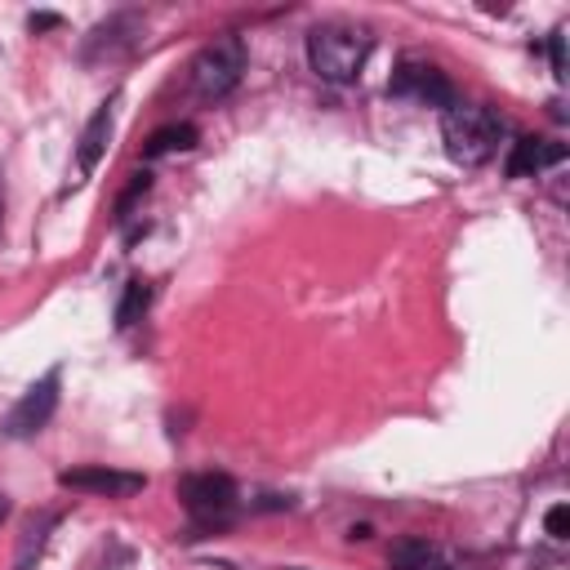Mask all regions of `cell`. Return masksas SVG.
I'll return each mask as SVG.
<instances>
[{
    "label": "cell",
    "mask_w": 570,
    "mask_h": 570,
    "mask_svg": "<svg viewBox=\"0 0 570 570\" xmlns=\"http://www.w3.org/2000/svg\"><path fill=\"white\" fill-rule=\"evenodd\" d=\"M499 138H503V120L481 107V102H450L441 111V142H445V156L463 169H476L485 165L494 151H499Z\"/></svg>",
    "instance_id": "6da1fadb"
},
{
    "label": "cell",
    "mask_w": 570,
    "mask_h": 570,
    "mask_svg": "<svg viewBox=\"0 0 570 570\" xmlns=\"http://www.w3.org/2000/svg\"><path fill=\"white\" fill-rule=\"evenodd\" d=\"M370 36L347 22H321L307 31V67L330 85H352L365 71Z\"/></svg>",
    "instance_id": "7a4b0ae2"
},
{
    "label": "cell",
    "mask_w": 570,
    "mask_h": 570,
    "mask_svg": "<svg viewBox=\"0 0 570 570\" xmlns=\"http://www.w3.org/2000/svg\"><path fill=\"white\" fill-rule=\"evenodd\" d=\"M245 76V40L240 36H214L187 67V85L205 102H223Z\"/></svg>",
    "instance_id": "3957f363"
},
{
    "label": "cell",
    "mask_w": 570,
    "mask_h": 570,
    "mask_svg": "<svg viewBox=\"0 0 570 570\" xmlns=\"http://www.w3.org/2000/svg\"><path fill=\"white\" fill-rule=\"evenodd\" d=\"M178 494H183V508L191 512V521H200V525H223L236 512V485L223 472H196L183 481Z\"/></svg>",
    "instance_id": "277c9868"
},
{
    "label": "cell",
    "mask_w": 570,
    "mask_h": 570,
    "mask_svg": "<svg viewBox=\"0 0 570 570\" xmlns=\"http://www.w3.org/2000/svg\"><path fill=\"white\" fill-rule=\"evenodd\" d=\"M58 383H62L58 370H49L45 379H36V383L13 401V410L4 414V436H13V441L36 436V432L53 419V410H58Z\"/></svg>",
    "instance_id": "5b68a950"
},
{
    "label": "cell",
    "mask_w": 570,
    "mask_h": 570,
    "mask_svg": "<svg viewBox=\"0 0 570 570\" xmlns=\"http://www.w3.org/2000/svg\"><path fill=\"white\" fill-rule=\"evenodd\" d=\"M387 94L392 98H414V102H428V107H450L454 102V85L445 80V71H436L432 62H419V58L396 62V71L387 80Z\"/></svg>",
    "instance_id": "8992f818"
},
{
    "label": "cell",
    "mask_w": 570,
    "mask_h": 570,
    "mask_svg": "<svg viewBox=\"0 0 570 570\" xmlns=\"http://www.w3.org/2000/svg\"><path fill=\"white\" fill-rule=\"evenodd\" d=\"M62 490H80V494H102V499H129L147 485L142 472H120V468H107V463H85V468H67L58 476Z\"/></svg>",
    "instance_id": "52a82bcc"
},
{
    "label": "cell",
    "mask_w": 570,
    "mask_h": 570,
    "mask_svg": "<svg viewBox=\"0 0 570 570\" xmlns=\"http://www.w3.org/2000/svg\"><path fill=\"white\" fill-rule=\"evenodd\" d=\"M111 125H116V102L107 98L94 116H89V125H85V134H80V142H76V178L67 183V187H80L94 169H98V160L107 156V138H111Z\"/></svg>",
    "instance_id": "ba28073f"
},
{
    "label": "cell",
    "mask_w": 570,
    "mask_h": 570,
    "mask_svg": "<svg viewBox=\"0 0 570 570\" xmlns=\"http://www.w3.org/2000/svg\"><path fill=\"white\" fill-rule=\"evenodd\" d=\"M561 160H566L561 142H552V138H517L512 156H508V178H534L539 169L561 165Z\"/></svg>",
    "instance_id": "9c48e42d"
},
{
    "label": "cell",
    "mask_w": 570,
    "mask_h": 570,
    "mask_svg": "<svg viewBox=\"0 0 570 570\" xmlns=\"http://www.w3.org/2000/svg\"><path fill=\"white\" fill-rule=\"evenodd\" d=\"M196 125L191 120H174V125H160L147 142H142V156L147 160H156V156H169V151H187V147H196Z\"/></svg>",
    "instance_id": "30bf717a"
},
{
    "label": "cell",
    "mask_w": 570,
    "mask_h": 570,
    "mask_svg": "<svg viewBox=\"0 0 570 570\" xmlns=\"http://www.w3.org/2000/svg\"><path fill=\"white\" fill-rule=\"evenodd\" d=\"M428 561H436V548L428 539H396L387 552V570H423Z\"/></svg>",
    "instance_id": "8fae6325"
},
{
    "label": "cell",
    "mask_w": 570,
    "mask_h": 570,
    "mask_svg": "<svg viewBox=\"0 0 570 570\" xmlns=\"http://www.w3.org/2000/svg\"><path fill=\"white\" fill-rule=\"evenodd\" d=\"M147 303H151V285H147V281H129V285H125V298H120V307H116V325L129 330V325L147 312Z\"/></svg>",
    "instance_id": "7c38bea8"
},
{
    "label": "cell",
    "mask_w": 570,
    "mask_h": 570,
    "mask_svg": "<svg viewBox=\"0 0 570 570\" xmlns=\"http://www.w3.org/2000/svg\"><path fill=\"white\" fill-rule=\"evenodd\" d=\"M53 525V517H40L22 530V548H18V566L13 570H36L31 561H40V548H45V530Z\"/></svg>",
    "instance_id": "4fadbf2b"
},
{
    "label": "cell",
    "mask_w": 570,
    "mask_h": 570,
    "mask_svg": "<svg viewBox=\"0 0 570 570\" xmlns=\"http://www.w3.org/2000/svg\"><path fill=\"white\" fill-rule=\"evenodd\" d=\"M543 525H548V534H552V539H566V534H570V508H566V503H557V508H548V517H543Z\"/></svg>",
    "instance_id": "5bb4252c"
},
{
    "label": "cell",
    "mask_w": 570,
    "mask_h": 570,
    "mask_svg": "<svg viewBox=\"0 0 570 570\" xmlns=\"http://www.w3.org/2000/svg\"><path fill=\"white\" fill-rule=\"evenodd\" d=\"M552 71L566 76V36H561V31L552 36Z\"/></svg>",
    "instance_id": "9a60e30c"
},
{
    "label": "cell",
    "mask_w": 570,
    "mask_h": 570,
    "mask_svg": "<svg viewBox=\"0 0 570 570\" xmlns=\"http://www.w3.org/2000/svg\"><path fill=\"white\" fill-rule=\"evenodd\" d=\"M27 27H31V31H45V27H58V13H31V18H27Z\"/></svg>",
    "instance_id": "2e32d148"
},
{
    "label": "cell",
    "mask_w": 570,
    "mask_h": 570,
    "mask_svg": "<svg viewBox=\"0 0 570 570\" xmlns=\"http://www.w3.org/2000/svg\"><path fill=\"white\" fill-rule=\"evenodd\" d=\"M423 570H450V566H445V561H441V557H436V561H428V566H423Z\"/></svg>",
    "instance_id": "e0dca14e"
},
{
    "label": "cell",
    "mask_w": 570,
    "mask_h": 570,
    "mask_svg": "<svg viewBox=\"0 0 570 570\" xmlns=\"http://www.w3.org/2000/svg\"><path fill=\"white\" fill-rule=\"evenodd\" d=\"M4 517H9V499L0 494V521H4Z\"/></svg>",
    "instance_id": "ac0fdd59"
},
{
    "label": "cell",
    "mask_w": 570,
    "mask_h": 570,
    "mask_svg": "<svg viewBox=\"0 0 570 570\" xmlns=\"http://www.w3.org/2000/svg\"><path fill=\"white\" fill-rule=\"evenodd\" d=\"M0 209H4V183H0Z\"/></svg>",
    "instance_id": "d6986e66"
}]
</instances>
